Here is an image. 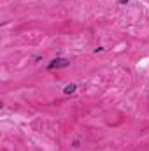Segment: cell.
Here are the masks:
<instances>
[{"instance_id":"1","label":"cell","mask_w":149,"mask_h":151,"mask_svg":"<svg viewBox=\"0 0 149 151\" xmlns=\"http://www.w3.org/2000/svg\"><path fill=\"white\" fill-rule=\"evenodd\" d=\"M70 65V62H68L67 58H54L51 63L48 65L49 70H53V68H62V67H68Z\"/></svg>"},{"instance_id":"2","label":"cell","mask_w":149,"mask_h":151,"mask_svg":"<svg viewBox=\"0 0 149 151\" xmlns=\"http://www.w3.org/2000/svg\"><path fill=\"white\" fill-rule=\"evenodd\" d=\"M77 90V86L74 83H70V84H67V86L63 88V93H65V95H70V93H74Z\"/></svg>"},{"instance_id":"3","label":"cell","mask_w":149,"mask_h":151,"mask_svg":"<svg viewBox=\"0 0 149 151\" xmlns=\"http://www.w3.org/2000/svg\"><path fill=\"white\" fill-rule=\"evenodd\" d=\"M119 4H128V0H119Z\"/></svg>"}]
</instances>
